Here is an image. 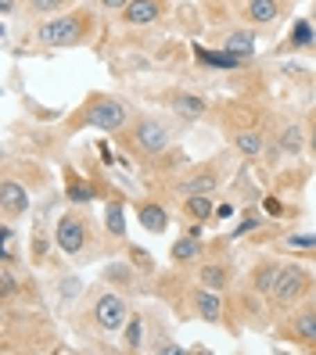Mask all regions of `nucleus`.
I'll return each mask as SVG.
<instances>
[{"label": "nucleus", "instance_id": "f257e3e1", "mask_svg": "<svg viewBox=\"0 0 316 355\" xmlns=\"http://www.w3.org/2000/svg\"><path fill=\"white\" fill-rule=\"evenodd\" d=\"M97 36V15L90 8H72V11H58L36 26V44L58 51V47H83Z\"/></svg>", "mask_w": 316, "mask_h": 355}, {"label": "nucleus", "instance_id": "f03ea898", "mask_svg": "<svg viewBox=\"0 0 316 355\" xmlns=\"http://www.w3.org/2000/svg\"><path fill=\"white\" fill-rule=\"evenodd\" d=\"M119 140H122V148L130 151L133 158L155 162V158H162L165 151L173 148L176 126L169 119H162V115H133V122L119 133Z\"/></svg>", "mask_w": 316, "mask_h": 355}, {"label": "nucleus", "instance_id": "7ed1b4c3", "mask_svg": "<svg viewBox=\"0 0 316 355\" xmlns=\"http://www.w3.org/2000/svg\"><path fill=\"white\" fill-rule=\"evenodd\" d=\"M54 244L72 262H90L97 259V223L83 208H65L54 223Z\"/></svg>", "mask_w": 316, "mask_h": 355}, {"label": "nucleus", "instance_id": "20e7f679", "mask_svg": "<svg viewBox=\"0 0 316 355\" xmlns=\"http://www.w3.org/2000/svg\"><path fill=\"white\" fill-rule=\"evenodd\" d=\"M133 122V108L126 104L122 97H112V94H90L87 101L79 104L69 119V130H79V126H94L101 133H122L126 126Z\"/></svg>", "mask_w": 316, "mask_h": 355}, {"label": "nucleus", "instance_id": "39448f33", "mask_svg": "<svg viewBox=\"0 0 316 355\" xmlns=\"http://www.w3.org/2000/svg\"><path fill=\"white\" fill-rule=\"evenodd\" d=\"M309 298H316V277L299 262H284L277 280H273V287H269V295H266L269 309L277 312V316H284L288 309L302 305Z\"/></svg>", "mask_w": 316, "mask_h": 355}, {"label": "nucleus", "instance_id": "423d86ee", "mask_svg": "<svg viewBox=\"0 0 316 355\" xmlns=\"http://www.w3.org/2000/svg\"><path fill=\"white\" fill-rule=\"evenodd\" d=\"M133 316V309H130V302H126V295L122 291H94L90 295V302H87V320H90V327L94 330H101V334H122V327H126V320Z\"/></svg>", "mask_w": 316, "mask_h": 355}, {"label": "nucleus", "instance_id": "0eeeda50", "mask_svg": "<svg viewBox=\"0 0 316 355\" xmlns=\"http://www.w3.org/2000/svg\"><path fill=\"white\" fill-rule=\"evenodd\" d=\"M219 126H223V133H226V140H230V148H234L244 162H256V158H263L266 155V148H269V133H266V122H263V115H251L248 122H234V119H219Z\"/></svg>", "mask_w": 316, "mask_h": 355}, {"label": "nucleus", "instance_id": "6e6552de", "mask_svg": "<svg viewBox=\"0 0 316 355\" xmlns=\"http://www.w3.org/2000/svg\"><path fill=\"white\" fill-rule=\"evenodd\" d=\"M281 338H284V341H291L294 348L316 352V302H313V298L284 312Z\"/></svg>", "mask_w": 316, "mask_h": 355}, {"label": "nucleus", "instance_id": "1a4fd4ad", "mask_svg": "<svg viewBox=\"0 0 316 355\" xmlns=\"http://www.w3.org/2000/svg\"><path fill=\"white\" fill-rule=\"evenodd\" d=\"M173 194L180 198H191V194H216L223 187V173L216 169V165H194V169H187L180 180L169 183Z\"/></svg>", "mask_w": 316, "mask_h": 355}, {"label": "nucleus", "instance_id": "9d476101", "mask_svg": "<svg viewBox=\"0 0 316 355\" xmlns=\"http://www.w3.org/2000/svg\"><path fill=\"white\" fill-rule=\"evenodd\" d=\"M29 208H33L29 187L18 183V180L8 173L4 183H0V219H4V223H18V219L29 216Z\"/></svg>", "mask_w": 316, "mask_h": 355}, {"label": "nucleus", "instance_id": "9b49d317", "mask_svg": "<svg viewBox=\"0 0 316 355\" xmlns=\"http://www.w3.org/2000/svg\"><path fill=\"white\" fill-rule=\"evenodd\" d=\"M187 309H191V316H198L201 323H213V327H223L226 323V316H223V295L219 291H213V287H205V284H198L194 280V291L187 295Z\"/></svg>", "mask_w": 316, "mask_h": 355}, {"label": "nucleus", "instance_id": "f8f14e48", "mask_svg": "<svg viewBox=\"0 0 316 355\" xmlns=\"http://www.w3.org/2000/svg\"><path fill=\"white\" fill-rule=\"evenodd\" d=\"M165 0H130L119 15H122V26H133V29H147L165 18Z\"/></svg>", "mask_w": 316, "mask_h": 355}, {"label": "nucleus", "instance_id": "ddd939ff", "mask_svg": "<svg viewBox=\"0 0 316 355\" xmlns=\"http://www.w3.org/2000/svg\"><path fill=\"white\" fill-rule=\"evenodd\" d=\"M234 262H226V259H205V262H198V273H194V280L198 284H205V287H213V291H230L234 287Z\"/></svg>", "mask_w": 316, "mask_h": 355}, {"label": "nucleus", "instance_id": "4468645a", "mask_svg": "<svg viewBox=\"0 0 316 355\" xmlns=\"http://www.w3.org/2000/svg\"><path fill=\"white\" fill-rule=\"evenodd\" d=\"M277 151L284 158H299L302 151H309V137H306V126L302 122H284V126L277 130Z\"/></svg>", "mask_w": 316, "mask_h": 355}, {"label": "nucleus", "instance_id": "2eb2a0df", "mask_svg": "<svg viewBox=\"0 0 316 355\" xmlns=\"http://www.w3.org/2000/svg\"><path fill=\"white\" fill-rule=\"evenodd\" d=\"M137 223L147 234H165V226H169V208L155 198H140L137 201Z\"/></svg>", "mask_w": 316, "mask_h": 355}, {"label": "nucleus", "instance_id": "dca6fc26", "mask_svg": "<svg viewBox=\"0 0 316 355\" xmlns=\"http://www.w3.org/2000/svg\"><path fill=\"white\" fill-rule=\"evenodd\" d=\"M169 112H173L176 119H183V122H198V119H205L208 104H205V97H198V94L173 90V94H169Z\"/></svg>", "mask_w": 316, "mask_h": 355}, {"label": "nucleus", "instance_id": "f3484780", "mask_svg": "<svg viewBox=\"0 0 316 355\" xmlns=\"http://www.w3.org/2000/svg\"><path fill=\"white\" fill-rule=\"evenodd\" d=\"M147 327H151V320H147V312H133L130 320H126V327H122V352H144L147 348Z\"/></svg>", "mask_w": 316, "mask_h": 355}, {"label": "nucleus", "instance_id": "a211bd4d", "mask_svg": "<svg viewBox=\"0 0 316 355\" xmlns=\"http://www.w3.org/2000/svg\"><path fill=\"white\" fill-rule=\"evenodd\" d=\"M241 15L248 26H273L281 18V0H241Z\"/></svg>", "mask_w": 316, "mask_h": 355}, {"label": "nucleus", "instance_id": "6ab92c4d", "mask_svg": "<svg viewBox=\"0 0 316 355\" xmlns=\"http://www.w3.org/2000/svg\"><path fill=\"white\" fill-rule=\"evenodd\" d=\"M201 255H205V241L194 237V234L176 237L173 248H169V262H173V266H191V262H198Z\"/></svg>", "mask_w": 316, "mask_h": 355}, {"label": "nucleus", "instance_id": "aec40b11", "mask_svg": "<svg viewBox=\"0 0 316 355\" xmlns=\"http://www.w3.org/2000/svg\"><path fill=\"white\" fill-rule=\"evenodd\" d=\"M194 61H198V65H205V69H226V72H234V69L244 65V58L230 54L226 47L223 51H213V47H198V44H194Z\"/></svg>", "mask_w": 316, "mask_h": 355}, {"label": "nucleus", "instance_id": "412c9836", "mask_svg": "<svg viewBox=\"0 0 316 355\" xmlns=\"http://www.w3.org/2000/svg\"><path fill=\"white\" fill-rule=\"evenodd\" d=\"M281 266H284V262H277V259L256 262V266L248 269V287H251V291H259V295H269V287H273V280H277Z\"/></svg>", "mask_w": 316, "mask_h": 355}, {"label": "nucleus", "instance_id": "4be33fe9", "mask_svg": "<svg viewBox=\"0 0 316 355\" xmlns=\"http://www.w3.org/2000/svg\"><path fill=\"white\" fill-rule=\"evenodd\" d=\"M183 216H187V223H208V219H216L213 194H191V198H183Z\"/></svg>", "mask_w": 316, "mask_h": 355}, {"label": "nucleus", "instance_id": "5701e85b", "mask_svg": "<svg viewBox=\"0 0 316 355\" xmlns=\"http://www.w3.org/2000/svg\"><path fill=\"white\" fill-rule=\"evenodd\" d=\"M104 284H112L115 291H133L137 287V266L130 262H112V266H104V273H101Z\"/></svg>", "mask_w": 316, "mask_h": 355}, {"label": "nucleus", "instance_id": "b1692460", "mask_svg": "<svg viewBox=\"0 0 316 355\" xmlns=\"http://www.w3.org/2000/svg\"><path fill=\"white\" fill-rule=\"evenodd\" d=\"M223 47L230 51V54H238V58H256V33L251 29H234V33H226L223 36Z\"/></svg>", "mask_w": 316, "mask_h": 355}, {"label": "nucleus", "instance_id": "393cba45", "mask_svg": "<svg viewBox=\"0 0 316 355\" xmlns=\"http://www.w3.org/2000/svg\"><path fill=\"white\" fill-rule=\"evenodd\" d=\"M94 194H97V187L90 180H79L76 169H65V198L72 205H87V201H94Z\"/></svg>", "mask_w": 316, "mask_h": 355}, {"label": "nucleus", "instance_id": "a878e982", "mask_svg": "<svg viewBox=\"0 0 316 355\" xmlns=\"http://www.w3.org/2000/svg\"><path fill=\"white\" fill-rule=\"evenodd\" d=\"M316 47V26L313 18H299L291 26V36H288V51H313Z\"/></svg>", "mask_w": 316, "mask_h": 355}, {"label": "nucleus", "instance_id": "bb28decb", "mask_svg": "<svg viewBox=\"0 0 316 355\" xmlns=\"http://www.w3.org/2000/svg\"><path fill=\"white\" fill-rule=\"evenodd\" d=\"M104 230H108L112 241H126V208H122V198H112L108 208H104Z\"/></svg>", "mask_w": 316, "mask_h": 355}, {"label": "nucleus", "instance_id": "cd10ccee", "mask_svg": "<svg viewBox=\"0 0 316 355\" xmlns=\"http://www.w3.org/2000/svg\"><path fill=\"white\" fill-rule=\"evenodd\" d=\"M54 252L51 248V237H47V226H44V219H40L36 226H33V241H29V255H33V266H47V255Z\"/></svg>", "mask_w": 316, "mask_h": 355}, {"label": "nucleus", "instance_id": "c85d7f7f", "mask_svg": "<svg viewBox=\"0 0 316 355\" xmlns=\"http://www.w3.org/2000/svg\"><path fill=\"white\" fill-rule=\"evenodd\" d=\"M69 4H72V0H22V8L33 11V15H40V18H51L58 11H65Z\"/></svg>", "mask_w": 316, "mask_h": 355}, {"label": "nucleus", "instance_id": "c756f323", "mask_svg": "<svg viewBox=\"0 0 316 355\" xmlns=\"http://www.w3.org/2000/svg\"><path fill=\"white\" fill-rule=\"evenodd\" d=\"M259 226H263V219H259L256 212H248V216L241 219V226H234V230H230V234H226V241H238V237L251 234V230H259Z\"/></svg>", "mask_w": 316, "mask_h": 355}, {"label": "nucleus", "instance_id": "7c9ffc66", "mask_svg": "<svg viewBox=\"0 0 316 355\" xmlns=\"http://www.w3.org/2000/svg\"><path fill=\"white\" fill-rule=\"evenodd\" d=\"M130 262L140 266L144 273H151V259H147V252H144V248H137V244H130Z\"/></svg>", "mask_w": 316, "mask_h": 355}, {"label": "nucleus", "instance_id": "2f4dec72", "mask_svg": "<svg viewBox=\"0 0 316 355\" xmlns=\"http://www.w3.org/2000/svg\"><path fill=\"white\" fill-rule=\"evenodd\" d=\"M284 244L288 248H316V234H291V237H284Z\"/></svg>", "mask_w": 316, "mask_h": 355}, {"label": "nucleus", "instance_id": "473e14b6", "mask_svg": "<svg viewBox=\"0 0 316 355\" xmlns=\"http://www.w3.org/2000/svg\"><path fill=\"white\" fill-rule=\"evenodd\" d=\"M306 137H309V151H313V158H316V112L306 119Z\"/></svg>", "mask_w": 316, "mask_h": 355}, {"label": "nucleus", "instance_id": "72a5a7b5", "mask_svg": "<svg viewBox=\"0 0 316 355\" xmlns=\"http://www.w3.org/2000/svg\"><path fill=\"white\" fill-rule=\"evenodd\" d=\"M238 208H234V201H223V205H216V219H230Z\"/></svg>", "mask_w": 316, "mask_h": 355}, {"label": "nucleus", "instance_id": "f704fd0d", "mask_svg": "<svg viewBox=\"0 0 316 355\" xmlns=\"http://www.w3.org/2000/svg\"><path fill=\"white\" fill-rule=\"evenodd\" d=\"M266 212H269V216H284L288 208H284V205H281L277 198H266Z\"/></svg>", "mask_w": 316, "mask_h": 355}, {"label": "nucleus", "instance_id": "c9c22d12", "mask_svg": "<svg viewBox=\"0 0 316 355\" xmlns=\"http://www.w3.org/2000/svg\"><path fill=\"white\" fill-rule=\"evenodd\" d=\"M101 8H108V11H122L126 4H130V0H97Z\"/></svg>", "mask_w": 316, "mask_h": 355}, {"label": "nucleus", "instance_id": "e433bc0d", "mask_svg": "<svg viewBox=\"0 0 316 355\" xmlns=\"http://www.w3.org/2000/svg\"><path fill=\"white\" fill-rule=\"evenodd\" d=\"M0 15H4V22L15 15V0H0Z\"/></svg>", "mask_w": 316, "mask_h": 355}, {"label": "nucleus", "instance_id": "4c0bfd02", "mask_svg": "<svg viewBox=\"0 0 316 355\" xmlns=\"http://www.w3.org/2000/svg\"><path fill=\"white\" fill-rule=\"evenodd\" d=\"M309 18H313V26H316V8H313V15H309Z\"/></svg>", "mask_w": 316, "mask_h": 355}]
</instances>
